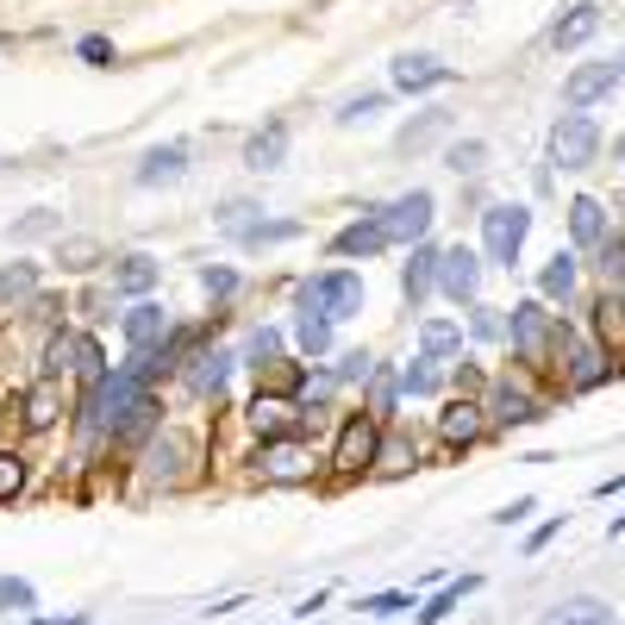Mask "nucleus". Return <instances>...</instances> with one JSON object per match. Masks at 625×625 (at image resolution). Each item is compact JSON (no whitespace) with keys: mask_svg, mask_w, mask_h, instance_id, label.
<instances>
[{"mask_svg":"<svg viewBox=\"0 0 625 625\" xmlns=\"http://www.w3.org/2000/svg\"><path fill=\"white\" fill-rule=\"evenodd\" d=\"M613 82H620V63H582V70L563 75V107H570V113H588L595 100L613 95Z\"/></svg>","mask_w":625,"mask_h":625,"instance_id":"1a4fd4ad","label":"nucleus"},{"mask_svg":"<svg viewBox=\"0 0 625 625\" xmlns=\"http://www.w3.org/2000/svg\"><path fill=\"white\" fill-rule=\"evenodd\" d=\"M188 175V145H150L138 157V188H163V182H182Z\"/></svg>","mask_w":625,"mask_h":625,"instance_id":"dca6fc26","label":"nucleus"},{"mask_svg":"<svg viewBox=\"0 0 625 625\" xmlns=\"http://www.w3.org/2000/svg\"><path fill=\"white\" fill-rule=\"evenodd\" d=\"M282 157H288V120H270V125H263V132L245 145V170L270 175V170H282Z\"/></svg>","mask_w":625,"mask_h":625,"instance_id":"6ab92c4d","label":"nucleus"},{"mask_svg":"<svg viewBox=\"0 0 625 625\" xmlns=\"http://www.w3.org/2000/svg\"><path fill=\"white\" fill-rule=\"evenodd\" d=\"M188 438L182 432H157L150 438V450H145V470H150V482H182V470H188Z\"/></svg>","mask_w":625,"mask_h":625,"instance_id":"2eb2a0df","label":"nucleus"},{"mask_svg":"<svg viewBox=\"0 0 625 625\" xmlns=\"http://www.w3.org/2000/svg\"><path fill=\"white\" fill-rule=\"evenodd\" d=\"M620 75H625V63H620Z\"/></svg>","mask_w":625,"mask_h":625,"instance_id":"680f3d73","label":"nucleus"},{"mask_svg":"<svg viewBox=\"0 0 625 625\" xmlns=\"http://www.w3.org/2000/svg\"><path fill=\"white\" fill-rule=\"evenodd\" d=\"M470 332H475V338H488V345H495V338H507V320H500L495 307H475V313H470Z\"/></svg>","mask_w":625,"mask_h":625,"instance_id":"8fccbe9b","label":"nucleus"},{"mask_svg":"<svg viewBox=\"0 0 625 625\" xmlns=\"http://www.w3.org/2000/svg\"><path fill=\"white\" fill-rule=\"evenodd\" d=\"M295 295L313 300L325 320H350V313H363V275L357 270H325V275H307Z\"/></svg>","mask_w":625,"mask_h":625,"instance_id":"7ed1b4c3","label":"nucleus"},{"mask_svg":"<svg viewBox=\"0 0 625 625\" xmlns=\"http://www.w3.org/2000/svg\"><path fill=\"white\" fill-rule=\"evenodd\" d=\"M507 338H513V350H520V363H532V370H545L550 357V338H557V313H545V300H520L513 313H507Z\"/></svg>","mask_w":625,"mask_h":625,"instance_id":"f03ea898","label":"nucleus"},{"mask_svg":"<svg viewBox=\"0 0 625 625\" xmlns=\"http://www.w3.org/2000/svg\"><path fill=\"white\" fill-rule=\"evenodd\" d=\"M382 107H388V95H357V100L338 107V125H363V120H375Z\"/></svg>","mask_w":625,"mask_h":625,"instance_id":"c03bdc74","label":"nucleus"},{"mask_svg":"<svg viewBox=\"0 0 625 625\" xmlns=\"http://www.w3.org/2000/svg\"><path fill=\"white\" fill-rule=\"evenodd\" d=\"M413 463H420V450H413L407 432H382V438H375V470L400 475V470H413Z\"/></svg>","mask_w":625,"mask_h":625,"instance_id":"473e14b6","label":"nucleus"},{"mask_svg":"<svg viewBox=\"0 0 625 625\" xmlns=\"http://www.w3.org/2000/svg\"><path fill=\"white\" fill-rule=\"evenodd\" d=\"M20 407H25V425H32V432H50V425L63 420V388H57L50 375H38V388H32Z\"/></svg>","mask_w":625,"mask_h":625,"instance_id":"5701e85b","label":"nucleus"},{"mask_svg":"<svg viewBox=\"0 0 625 625\" xmlns=\"http://www.w3.org/2000/svg\"><path fill=\"white\" fill-rule=\"evenodd\" d=\"M438 288H445L457 307H475V295H482V257H475L470 245L438 250Z\"/></svg>","mask_w":625,"mask_h":625,"instance_id":"0eeeda50","label":"nucleus"},{"mask_svg":"<svg viewBox=\"0 0 625 625\" xmlns=\"http://www.w3.org/2000/svg\"><path fill=\"white\" fill-rule=\"evenodd\" d=\"M295 400H282V395H257L250 400V425H257V432H263V438H282V432H288V425H295Z\"/></svg>","mask_w":625,"mask_h":625,"instance_id":"cd10ccee","label":"nucleus"},{"mask_svg":"<svg viewBox=\"0 0 625 625\" xmlns=\"http://www.w3.org/2000/svg\"><path fill=\"white\" fill-rule=\"evenodd\" d=\"M0 50H7V38H0Z\"/></svg>","mask_w":625,"mask_h":625,"instance_id":"052dcab7","label":"nucleus"},{"mask_svg":"<svg viewBox=\"0 0 625 625\" xmlns=\"http://www.w3.org/2000/svg\"><path fill=\"white\" fill-rule=\"evenodd\" d=\"M75 57H82V63H95V70H113V63H120V50H113V38H100V32H88V38L75 45Z\"/></svg>","mask_w":625,"mask_h":625,"instance_id":"79ce46f5","label":"nucleus"},{"mask_svg":"<svg viewBox=\"0 0 625 625\" xmlns=\"http://www.w3.org/2000/svg\"><path fill=\"white\" fill-rule=\"evenodd\" d=\"M257 463H263L270 482H307V475H313V450L300 445L295 432H282V438H263Z\"/></svg>","mask_w":625,"mask_h":625,"instance_id":"6e6552de","label":"nucleus"},{"mask_svg":"<svg viewBox=\"0 0 625 625\" xmlns=\"http://www.w3.org/2000/svg\"><path fill=\"white\" fill-rule=\"evenodd\" d=\"M575 275H582L575 250H557V257L545 263V275H538V295H545V300H570L575 295Z\"/></svg>","mask_w":625,"mask_h":625,"instance_id":"c85d7f7f","label":"nucleus"},{"mask_svg":"<svg viewBox=\"0 0 625 625\" xmlns=\"http://www.w3.org/2000/svg\"><path fill=\"white\" fill-rule=\"evenodd\" d=\"M395 395H400V375L375 363V370H370V413H375V420H382V413H395Z\"/></svg>","mask_w":625,"mask_h":625,"instance_id":"4c0bfd02","label":"nucleus"},{"mask_svg":"<svg viewBox=\"0 0 625 625\" xmlns=\"http://www.w3.org/2000/svg\"><path fill=\"white\" fill-rule=\"evenodd\" d=\"M563 363H570V388H575V395H588V388H600V382L613 375L607 350H600V345H582V338H575V345L563 350Z\"/></svg>","mask_w":625,"mask_h":625,"instance_id":"f3484780","label":"nucleus"},{"mask_svg":"<svg viewBox=\"0 0 625 625\" xmlns=\"http://www.w3.org/2000/svg\"><path fill=\"white\" fill-rule=\"evenodd\" d=\"M600 150V125L595 113H563L557 132H550V163H563V170H588Z\"/></svg>","mask_w":625,"mask_h":625,"instance_id":"39448f33","label":"nucleus"},{"mask_svg":"<svg viewBox=\"0 0 625 625\" xmlns=\"http://www.w3.org/2000/svg\"><path fill=\"white\" fill-rule=\"evenodd\" d=\"M275 350H282V332H275V325H257L238 363H250V370H270V357H275Z\"/></svg>","mask_w":625,"mask_h":625,"instance_id":"ea45409f","label":"nucleus"},{"mask_svg":"<svg viewBox=\"0 0 625 625\" xmlns=\"http://www.w3.org/2000/svg\"><path fill=\"white\" fill-rule=\"evenodd\" d=\"M475 588H482V575H457V582H445L438 595L425 600V607L413 613V620H420V625H438V620H450V607H457L463 595H475Z\"/></svg>","mask_w":625,"mask_h":625,"instance_id":"7c9ffc66","label":"nucleus"},{"mask_svg":"<svg viewBox=\"0 0 625 625\" xmlns=\"http://www.w3.org/2000/svg\"><path fill=\"white\" fill-rule=\"evenodd\" d=\"M445 170H450V175H482V170H488V145H482V138L450 145V150H445Z\"/></svg>","mask_w":625,"mask_h":625,"instance_id":"c9c22d12","label":"nucleus"},{"mask_svg":"<svg viewBox=\"0 0 625 625\" xmlns=\"http://www.w3.org/2000/svg\"><path fill=\"white\" fill-rule=\"evenodd\" d=\"M595 257H600V282H607V295H625V238L607 232Z\"/></svg>","mask_w":625,"mask_h":625,"instance_id":"f704fd0d","label":"nucleus"},{"mask_svg":"<svg viewBox=\"0 0 625 625\" xmlns=\"http://www.w3.org/2000/svg\"><path fill=\"white\" fill-rule=\"evenodd\" d=\"M75 375H82L88 388H95L100 375H107V357H100V345H95V338H82V345H75Z\"/></svg>","mask_w":625,"mask_h":625,"instance_id":"37998d69","label":"nucleus"},{"mask_svg":"<svg viewBox=\"0 0 625 625\" xmlns=\"http://www.w3.org/2000/svg\"><path fill=\"white\" fill-rule=\"evenodd\" d=\"M32 625H82V620H32Z\"/></svg>","mask_w":625,"mask_h":625,"instance_id":"4d7b16f0","label":"nucleus"},{"mask_svg":"<svg viewBox=\"0 0 625 625\" xmlns=\"http://www.w3.org/2000/svg\"><path fill=\"white\" fill-rule=\"evenodd\" d=\"M75 345H82V338H70V332H63V338H50V345H45V375H50V382H63V375H75Z\"/></svg>","mask_w":625,"mask_h":625,"instance_id":"a19ab883","label":"nucleus"},{"mask_svg":"<svg viewBox=\"0 0 625 625\" xmlns=\"http://www.w3.org/2000/svg\"><path fill=\"white\" fill-rule=\"evenodd\" d=\"M457 388H463V395H475V388H482V370H470V363H463V370H457Z\"/></svg>","mask_w":625,"mask_h":625,"instance_id":"6e6d98bb","label":"nucleus"},{"mask_svg":"<svg viewBox=\"0 0 625 625\" xmlns=\"http://www.w3.org/2000/svg\"><path fill=\"white\" fill-rule=\"evenodd\" d=\"M432 220H438V200H432V188H407L400 200H388V207H382L388 245H420L425 232H432Z\"/></svg>","mask_w":625,"mask_h":625,"instance_id":"20e7f679","label":"nucleus"},{"mask_svg":"<svg viewBox=\"0 0 625 625\" xmlns=\"http://www.w3.org/2000/svg\"><path fill=\"white\" fill-rule=\"evenodd\" d=\"M420 350L432 357V363H438V357H457V350H463V325L457 320H425L420 325Z\"/></svg>","mask_w":625,"mask_h":625,"instance_id":"72a5a7b5","label":"nucleus"},{"mask_svg":"<svg viewBox=\"0 0 625 625\" xmlns=\"http://www.w3.org/2000/svg\"><path fill=\"white\" fill-rule=\"evenodd\" d=\"M482 413H488V425H532V420H545L538 395H532L525 382H513V375H507L495 395H488V407H482Z\"/></svg>","mask_w":625,"mask_h":625,"instance_id":"9d476101","label":"nucleus"},{"mask_svg":"<svg viewBox=\"0 0 625 625\" xmlns=\"http://www.w3.org/2000/svg\"><path fill=\"white\" fill-rule=\"evenodd\" d=\"M400 388H407V395H432V388H438V370H432V357L407 363V370H400Z\"/></svg>","mask_w":625,"mask_h":625,"instance_id":"49530a36","label":"nucleus"},{"mask_svg":"<svg viewBox=\"0 0 625 625\" xmlns=\"http://www.w3.org/2000/svg\"><path fill=\"white\" fill-rule=\"evenodd\" d=\"M613 157H620V163H625V138H620V145H613Z\"/></svg>","mask_w":625,"mask_h":625,"instance_id":"bf43d9fd","label":"nucleus"},{"mask_svg":"<svg viewBox=\"0 0 625 625\" xmlns=\"http://www.w3.org/2000/svg\"><path fill=\"white\" fill-rule=\"evenodd\" d=\"M57 263H63V270H95L100 263V238H63V245H57Z\"/></svg>","mask_w":625,"mask_h":625,"instance_id":"e433bc0d","label":"nucleus"},{"mask_svg":"<svg viewBox=\"0 0 625 625\" xmlns=\"http://www.w3.org/2000/svg\"><path fill=\"white\" fill-rule=\"evenodd\" d=\"M525 232H532V213L513 207V200H500L482 213V263H495V270H513L525 250Z\"/></svg>","mask_w":625,"mask_h":625,"instance_id":"f257e3e1","label":"nucleus"},{"mask_svg":"<svg viewBox=\"0 0 625 625\" xmlns=\"http://www.w3.org/2000/svg\"><path fill=\"white\" fill-rule=\"evenodd\" d=\"M413 595H363L357 600V613H375V620H388V613H407Z\"/></svg>","mask_w":625,"mask_h":625,"instance_id":"09e8293b","label":"nucleus"},{"mask_svg":"<svg viewBox=\"0 0 625 625\" xmlns=\"http://www.w3.org/2000/svg\"><path fill=\"white\" fill-rule=\"evenodd\" d=\"M200 288H207L213 300H232L238 295V270H200Z\"/></svg>","mask_w":625,"mask_h":625,"instance_id":"3c124183","label":"nucleus"},{"mask_svg":"<svg viewBox=\"0 0 625 625\" xmlns=\"http://www.w3.org/2000/svg\"><path fill=\"white\" fill-rule=\"evenodd\" d=\"M400 288H407V300L420 307V300L438 288V250H432V245H413V263L400 270Z\"/></svg>","mask_w":625,"mask_h":625,"instance_id":"a878e982","label":"nucleus"},{"mask_svg":"<svg viewBox=\"0 0 625 625\" xmlns=\"http://www.w3.org/2000/svg\"><path fill=\"white\" fill-rule=\"evenodd\" d=\"M532 507H538V500H532V495H520L513 507H500V513H495V525H520L525 513H532Z\"/></svg>","mask_w":625,"mask_h":625,"instance_id":"5fc2aeb1","label":"nucleus"},{"mask_svg":"<svg viewBox=\"0 0 625 625\" xmlns=\"http://www.w3.org/2000/svg\"><path fill=\"white\" fill-rule=\"evenodd\" d=\"M300 232H307L300 220H245V225H238V245H245V250H270V245L300 238Z\"/></svg>","mask_w":625,"mask_h":625,"instance_id":"bb28decb","label":"nucleus"},{"mask_svg":"<svg viewBox=\"0 0 625 625\" xmlns=\"http://www.w3.org/2000/svg\"><path fill=\"white\" fill-rule=\"evenodd\" d=\"M445 82H457V70L450 63H438V57H395V88L400 95H425V88H445Z\"/></svg>","mask_w":625,"mask_h":625,"instance_id":"4468645a","label":"nucleus"},{"mask_svg":"<svg viewBox=\"0 0 625 625\" xmlns=\"http://www.w3.org/2000/svg\"><path fill=\"white\" fill-rule=\"evenodd\" d=\"M538 625H613V607L595 595H582V600H557Z\"/></svg>","mask_w":625,"mask_h":625,"instance_id":"393cba45","label":"nucleus"},{"mask_svg":"<svg viewBox=\"0 0 625 625\" xmlns=\"http://www.w3.org/2000/svg\"><path fill=\"white\" fill-rule=\"evenodd\" d=\"M557 532H563V520H545L538 532H532V538H525V557H538V550H545L550 538H557Z\"/></svg>","mask_w":625,"mask_h":625,"instance_id":"864d4df0","label":"nucleus"},{"mask_svg":"<svg viewBox=\"0 0 625 625\" xmlns=\"http://www.w3.org/2000/svg\"><path fill=\"white\" fill-rule=\"evenodd\" d=\"M232 370H238V350H195V357H188V388H195L200 400H220Z\"/></svg>","mask_w":625,"mask_h":625,"instance_id":"9b49d317","label":"nucleus"},{"mask_svg":"<svg viewBox=\"0 0 625 625\" xmlns=\"http://www.w3.org/2000/svg\"><path fill=\"white\" fill-rule=\"evenodd\" d=\"M38 300V263H7L0 270V307H25Z\"/></svg>","mask_w":625,"mask_h":625,"instance_id":"2f4dec72","label":"nucleus"},{"mask_svg":"<svg viewBox=\"0 0 625 625\" xmlns=\"http://www.w3.org/2000/svg\"><path fill=\"white\" fill-rule=\"evenodd\" d=\"M113 288H120V295H150V288H157V257H145V250L120 257V270H113Z\"/></svg>","mask_w":625,"mask_h":625,"instance_id":"c756f323","label":"nucleus"},{"mask_svg":"<svg viewBox=\"0 0 625 625\" xmlns=\"http://www.w3.org/2000/svg\"><path fill=\"white\" fill-rule=\"evenodd\" d=\"M620 532H625V513H620V520H613V538H620Z\"/></svg>","mask_w":625,"mask_h":625,"instance_id":"13d9d810","label":"nucleus"},{"mask_svg":"<svg viewBox=\"0 0 625 625\" xmlns=\"http://www.w3.org/2000/svg\"><path fill=\"white\" fill-rule=\"evenodd\" d=\"M370 370H375L370 350H345V357H338V370H332V382H370Z\"/></svg>","mask_w":625,"mask_h":625,"instance_id":"de8ad7c7","label":"nucleus"},{"mask_svg":"<svg viewBox=\"0 0 625 625\" xmlns=\"http://www.w3.org/2000/svg\"><path fill=\"white\" fill-rule=\"evenodd\" d=\"M445 132H450V113H445V107H425L420 120H407V125H400L395 150H400V157H420V150H432L438 138H445Z\"/></svg>","mask_w":625,"mask_h":625,"instance_id":"a211bd4d","label":"nucleus"},{"mask_svg":"<svg viewBox=\"0 0 625 625\" xmlns=\"http://www.w3.org/2000/svg\"><path fill=\"white\" fill-rule=\"evenodd\" d=\"M595 32H600V7H595V0H582V7H570V20H557L550 45H557V50H582Z\"/></svg>","mask_w":625,"mask_h":625,"instance_id":"b1692460","label":"nucleus"},{"mask_svg":"<svg viewBox=\"0 0 625 625\" xmlns=\"http://www.w3.org/2000/svg\"><path fill=\"white\" fill-rule=\"evenodd\" d=\"M375 438H382V420L375 413H350L338 445H332V470L338 475H357L363 463H375Z\"/></svg>","mask_w":625,"mask_h":625,"instance_id":"423d86ee","label":"nucleus"},{"mask_svg":"<svg viewBox=\"0 0 625 625\" xmlns=\"http://www.w3.org/2000/svg\"><path fill=\"white\" fill-rule=\"evenodd\" d=\"M570 238L582 250H600V238H607V213H600L595 195H575L570 200Z\"/></svg>","mask_w":625,"mask_h":625,"instance_id":"4be33fe9","label":"nucleus"},{"mask_svg":"<svg viewBox=\"0 0 625 625\" xmlns=\"http://www.w3.org/2000/svg\"><path fill=\"white\" fill-rule=\"evenodd\" d=\"M120 332H125V345H132V350H157L175 332V320L157 307V300H138L132 313H120Z\"/></svg>","mask_w":625,"mask_h":625,"instance_id":"f8f14e48","label":"nucleus"},{"mask_svg":"<svg viewBox=\"0 0 625 625\" xmlns=\"http://www.w3.org/2000/svg\"><path fill=\"white\" fill-rule=\"evenodd\" d=\"M382 245H388V225H382V213H370V220H350L332 238V257H375Z\"/></svg>","mask_w":625,"mask_h":625,"instance_id":"aec40b11","label":"nucleus"},{"mask_svg":"<svg viewBox=\"0 0 625 625\" xmlns=\"http://www.w3.org/2000/svg\"><path fill=\"white\" fill-rule=\"evenodd\" d=\"M482 432H488V413H482V400H470V395L450 400L445 413H438V438H445L450 450H457V445L470 450L475 438H482Z\"/></svg>","mask_w":625,"mask_h":625,"instance_id":"ddd939ff","label":"nucleus"},{"mask_svg":"<svg viewBox=\"0 0 625 625\" xmlns=\"http://www.w3.org/2000/svg\"><path fill=\"white\" fill-rule=\"evenodd\" d=\"M25 488V457L20 450H0V500H13Z\"/></svg>","mask_w":625,"mask_h":625,"instance_id":"a18cd8bd","label":"nucleus"},{"mask_svg":"<svg viewBox=\"0 0 625 625\" xmlns=\"http://www.w3.org/2000/svg\"><path fill=\"white\" fill-rule=\"evenodd\" d=\"M45 232H57V213H25V220L13 225V238H45Z\"/></svg>","mask_w":625,"mask_h":625,"instance_id":"603ef678","label":"nucleus"},{"mask_svg":"<svg viewBox=\"0 0 625 625\" xmlns=\"http://www.w3.org/2000/svg\"><path fill=\"white\" fill-rule=\"evenodd\" d=\"M0 607L7 613H38V588L25 575H0Z\"/></svg>","mask_w":625,"mask_h":625,"instance_id":"58836bf2","label":"nucleus"},{"mask_svg":"<svg viewBox=\"0 0 625 625\" xmlns=\"http://www.w3.org/2000/svg\"><path fill=\"white\" fill-rule=\"evenodd\" d=\"M295 345L307 350V357H325V350H332V320L300 295H295Z\"/></svg>","mask_w":625,"mask_h":625,"instance_id":"412c9836","label":"nucleus"}]
</instances>
